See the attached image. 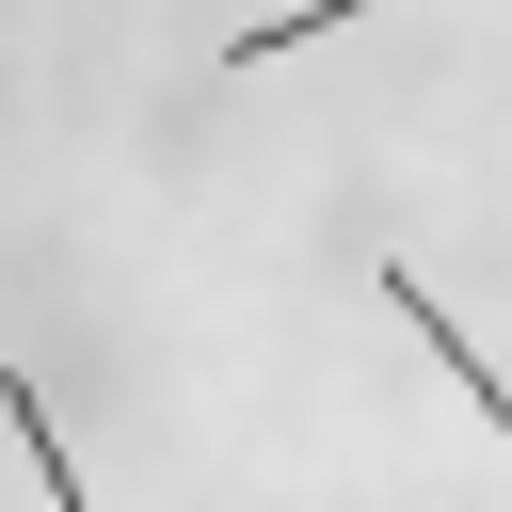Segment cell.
<instances>
[{
    "label": "cell",
    "instance_id": "3",
    "mask_svg": "<svg viewBox=\"0 0 512 512\" xmlns=\"http://www.w3.org/2000/svg\"><path fill=\"white\" fill-rule=\"evenodd\" d=\"M352 16H384V0H288V16H256V32H224V80H256V64H288V48L352 32Z\"/></svg>",
    "mask_w": 512,
    "mask_h": 512
},
{
    "label": "cell",
    "instance_id": "2",
    "mask_svg": "<svg viewBox=\"0 0 512 512\" xmlns=\"http://www.w3.org/2000/svg\"><path fill=\"white\" fill-rule=\"evenodd\" d=\"M0 432L32 448V480H48V512H96V496H80V464H64V432H48V384H32V368H0Z\"/></svg>",
    "mask_w": 512,
    "mask_h": 512
},
{
    "label": "cell",
    "instance_id": "1",
    "mask_svg": "<svg viewBox=\"0 0 512 512\" xmlns=\"http://www.w3.org/2000/svg\"><path fill=\"white\" fill-rule=\"evenodd\" d=\"M368 272H384V304H400V320L432 336V368H448V384H464V400L496 416V448H512V368H480V336H464V320L432 304V272H416V256H368Z\"/></svg>",
    "mask_w": 512,
    "mask_h": 512
}]
</instances>
